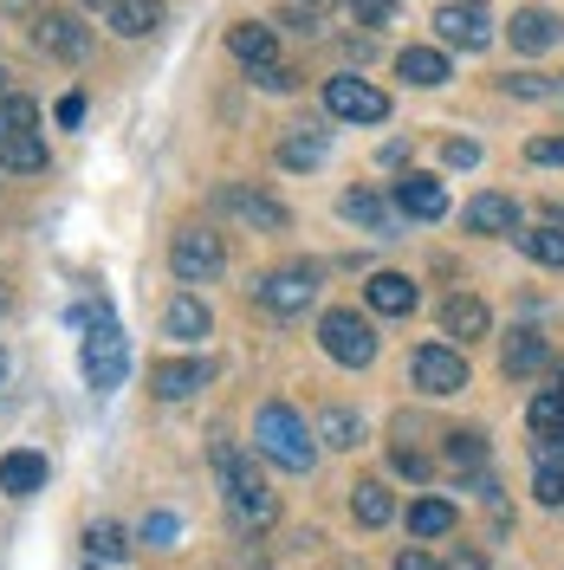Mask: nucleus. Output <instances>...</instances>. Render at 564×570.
<instances>
[{"mask_svg":"<svg viewBox=\"0 0 564 570\" xmlns=\"http://www.w3.org/2000/svg\"><path fill=\"white\" fill-rule=\"evenodd\" d=\"M253 448L273 466H285V473H312V461H318V434L305 428V415L285 409V402H266V409L253 415Z\"/></svg>","mask_w":564,"mask_h":570,"instance_id":"nucleus-1","label":"nucleus"},{"mask_svg":"<svg viewBox=\"0 0 564 570\" xmlns=\"http://www.w3.org/2000/svg\"><path fill=\"white\" fill-rule=\"evenodd\" d=\"M214 473H221V487H227V505H234V519L253 525V532H266L273 519H280V499L266 493V480L253 473V461L234 448V441H214Z\"/></svg>","mask_w":564,"mask_h":570,"instance_id":"nucleus-2","label":"nucleus"},{"mask_svg":"<svg viewBox=\"0 0 564 570\" xmlns=\"http://www.w3.org/2000/svg\"><path fill=\"white\" fill-rule=\"evenodd\" d=\"M318 344H324L331 363L363 370V363L377 356V331H370V318H357L351 305H338V312H324V318H318Z\"/></svg>","mask_w":564,"mask_h":570,"instance_id":"nucleus-3","label":"nucleus"},{"mask_svg":"<svg viewBox=\"0 0 564 570\" xmlns=\"http://www.w3.org/2000/svg\"><path fill=\"white\" fill-rule=\"evenodd\" d=\"M169 273L182 285H214L227 273V247L214 240L208 227H182L176 240H169Z\"/></svg>","mask_w":564,"mask_h":570,"instance_id":"nucleus-4","label":"nucleus"},{"mask_svg":"<svg viewBox=\"0 0 564 570\" xmlns=\"http://www.w3.org/2000/svg\"><path fill=\"white\" fill-rule=\"evenodd\" d=\"M253 298L273 318H305L312 298H318V266H280V273H266V279L253 285Z\"/></svg>","mask_w":564,"mask_h":570,"instance_id":"nucleus-5","label":"nucleus"},{"mask_svg":"<svg viewBox=\"0 0 564 570\" xmlns=\"http://www.w3.org/2000/svg\"><path fill=\"white\" fill-rule=\"evenodd\" d=\"M78 370H85V383L105 395L124 383V370H130V351H124V331L117 324H91V337H85V351H78Z\"/></svg>","mask_w":564,"mask_h":570,"instance_id":"nucleus-6","label":"nucleus"},{"mask_svg":"<svg viewBox=\"0 0 564 570\" xmlns=\"http://www.w3.org/2000/svg\"><path fill=\"white\" fill-rule=\"evenodd\" d=\"M324 110L331 117H344V124H383L389 117V98L370 85V78H324Z\"/></svg>","mask_w":564,"mask_h":570,"instance_id":"nucleus-7","label":"nucleus"},{"mask_svg":"<svg viewBox=\"0 0 564 570\" xmlns=\"http://www.w3.org/2000/svg\"><path fill=\"white\" fill-rule=\"evenodd\" d=\"M409 370H416V390L422 395H460L467 390V356L455 344H422V351L409 356Z\"/></svg>","mask_w":564,"mask_h":570,"instance_id":"nucleus-8","label":"nucleus"},{"mask_svg":"<svg viewBox=\"0 0 564 570\" xmlns=\"http://www.w3.org/2000/svg\"><path fill=\"white\" fill-rule=\"evenodd\" d=\"M214 202L227 214H241L247 227H260V234H285L292 227V214H285V202H273V195H260V188H241V181H221L214 188Z\"/></svg>","mask_w":564,"mask_h":570,"instance_id":"nucleus-9","label":"nucleus"},{"mask_svg":"<svg viewBox=\"0 0 564 570\" xmlns=\"http://www.w3.org/2000/svg\"><path fill=\"white\" fill-rule=\"evenodd\" d=\"M33 39H39V52H52V59H85L91 52V27L78 13H66V7H46L33 20Z\"/></svg>","mask_w":564,"mask_h":570,"instance_id":"nucleus-10","label":"nucleus"},{"mask_svg":"<svg viewBox=\"0 0 564 570\" xmlns=\"http://www.w3.org/2000/svg\"><path fill=\"white\" fill-rule=\"evenodd\" d=\"M435 33L448 39V46H460V52H487V46H494V20H487V13H480V7H441V13H435Z\"/></svg>","mask_w":564,"mask_h":570,"instance_id":"nucleus-11","label":"nucleus"},{"mask_svg":"<svg viewBox=\"0 0 564 570\" xmlns=\"http://www.w3.org/2000/svg\"><path fill=\"white\" fill-rule=\"evenodd\" d=\"M396 214H409V220H441V214H448V188H441V176L409 169V176L396 181Z\"/></svg>","mask_w":564,"mask_h":570,"instance_id":"nucleus-12","label":"nucleus"},{"mask_svg":"<svg viewBox=\"0 0 564 570\" xmlns=\"http://www.w3.org/2000/svg\"><path fill=\"white\" fill-rule=\"evenodd\" d=\"M149 390L163 402H188L195 390H208V363L202 356H176V363H156L149 370Z\"/></svg>","mask_w":564,"mask_h":570,"instance_id":"nucleus-13","label":"nucleus"},{"mask_svg":"<svg viewBox=\"0 0 564 570\" xmlns=\"http://www.w3.org/2000/svg\"><path fill=\"white\" fill-rule=\"evenodd\" d=\"M363 298H370V312H377V318H409L422 292H416V279H409V273H370Z\"/></svg>","mask_w":564,"mask_h":570,"instance_id":"nucleus-14","label":"nucleus"},{"mask_svg":"<svg viewBox=\"0 0 564 570\" xmlns=\"http://www.w3.org/2000/svg\"><path fill=\"white\" fill-rule=\"evenodd\" d=\"M163 331H169L176 344H202V337L214 331V312L202 305V292H176L169 312H163Z\"/></svg>","mask_w":564,"mask_h":570,"instance_id":"nucleus-15","label":"nucleus"},{"mask_svg":"<svg viewBox=\"0 0 564 570\" xmlns=\"http://www.w3.org/2000/svg\"><path fill=\"white\" fill-rule=\"evenodd\" d=\"M467 234H519V202L513 195H474L460 214Z\"/></svg>","mask_w":564,"mask_h":570,"instance_id":"nucleus-16","label":"nucleus"},{"mask_svg":"<svg viewBox=\"0 0 564 570\" xmlns=\"http://www.w3.org/2000/svg\"><path fill=\"white\" fill-rule=\"evenodd\" d=\"M338 214H344L351 227H363V234H377V240H396V208H389L383 195H370V188H351V195L338 202Z\"/></svg>","mask_w":564,"mask_h":570,"instance_id":"nucleus-17","label":"nucleus"},{"mask_svg":"<svg viewBox=\"0 0 564 570\" xmlns=\"http://www.w3.org/2000/svg\"><path fill=\"white\" fill-rule=\"evenodd\" d=\"M39 487H46V454H33V448L0 454V493L7 499H33Z\"/></svg>","mask_w":564,"mask_h":570,"instance_id":"nucleus-18","label":"nucleus"},{"mask_svg":"<svg viewBox=\"0 0 564 570\" xmlns=\"http://www.w3.org/2000/svg\"><path fill=\"white\" fill-rule=\"evenodd\" d=\"M441 331L460 337V344H474V337H487V331H494V312H487L474 292H455V298L441 305Z\"/></svg>","mask_w":564,"mask_h":570,"instance_id":"nucleus-19","label":"nucleus"},{"mask_svg":"<svg viewBox=\"0 0 564 570\" xmlns=\"http://www.w3.org/2000/svg\"><path fill=\"white\" fill-rule=\"evenodd\" d=\"M558 39H564V20H558V13H545V7L513 13V46H519V52H552Z\"/></svg>","mask_w":564,"mask_h":570,"instance_id":"nucleus-20","label":"nucleus"},{"mask_svg":"<svg viewBox=\"0 0 564 570\" xmlns=\"http://www.w3.org/2000/svg\"><path fill=\"white\" fill-rule=\"evenodd\" d=\"M156 20H163V0H110L105 7V27L117 39H143Z\"/></svg>","mask_w":564,"mask_h":570,"instance_id":"nucleus-21","label":"nucleus"},{"mask_svg":"<svg viewBox=\"0 0 564 570\" xmlns=\"http://www.w3.org/2000/svg\"><path fill=\"white\" fill-rule=\"evenodd\" d=\"M396 71H402L409 85L435 91V85H448V52H435V46H402V52H396Z\"/></svg>","mask_w":564,"mask_h":570,"instance_id":"nucleus-22","label":"nucleus"},{"mask_svg":"<svg viewBox=\"0 0 564 570\" xmlns=\"http://www.w3.org/2000/svg\"><path fill=\"white\" fill-rule=\"evenodd\" d=\"M227 52L241 59L247 71L273 66V27H253V20H241V27H227Z\"/></svg>","mask_w":564,"mask_h":570,"instance_id":"nucleus-23","label":"nucleus"},{"mask_svg":"<svg viewBox=\"0 0 564 570\" xmlns=\"http://www.w3.org/2000/svg\"><path fill=\"white\" fill-rule=\"evenodd\" d=\"M351 519H357V525H370V532L396 519V499H389L383 480H357V487H351Z\"/></svg>","mask_w":564,"mask_h":570,"instance_id":"nucleus-24","label":"nucleus"},{"mask_svg":"<svg viewBox=\"0 0 564 570\" xmlns=\"http://www.w3.org/2000/svg\"><path fill=\"white\" fill-rule=\"evenodd\" d=\"M0 169H7V176H33V169H46V130H27V137L0 142Z\"/></svg>","mask_w":564,"mask_h":570,"instance_id":"nucleus-25","label":"nucleus"},{"mask_svg":"<svg viewBox=\"0 0 564 570\" xmlns=\"http://www.w3.org/2000/svg\"><path fill=\"white\" fill-rule=\"evenodd\" d=\"M506 376H538L545 363H552V351H545V337L538 331H513V344H506Z\"/></svg>","mask_w":564,"mask_h":570,"instance_id":"nucleus-26","label":"nucleus"},{"mask_svg":"<svg viewBox=\"0 0 564 570\" xmlns=\"http://www.w3.org/2000/svg\"><path fill=\"white\" fill-rule=\"evenodd\" d=\"M519 247H526V259L564 273V227H558V220H545V227H519Z\"/></svg>","mask_w":564,"mask_h":570,"instance_id":"nucleus-27","label":"nucleus"},{"mask_svg":"<svg viewBox=\"0 0 564 570\" xmlns=\"http://www.w3.org/2000/svg\"><path fill=\"white\" fill-rule=\"evenodd\" d=\"M409 532L416 538H448L455 532V505H448V499H409Z\"/></svg>","mask_w":564,"mask_h":570,"instance_id":"nucleus-28","label":"nucleus"},{"mask_svg":"<svg viewBox=\"0 0 564 570\" xmlns=\"http://www.w3.org/2000/svg\"><path fill=\"white\" fill-rule=\"evenodd\" d=\"M280 163L285 169H318V163H324V130H305V124H299V130L280 142Z\"/></svg>","mask_w":564,"mask_h":570,"instance_id":"nucleus-29","label":"nucleus"},{"mask_svg":"<svg viewBox=\"0 0 564 570\" xmlns=\"http://www.w3.org/2000/svg\"><path fill=\"white\" fill-rule=\"evenodd\" d=\"M27 130H39V105L33 98H20V91H0V142L27 137Z\"/></svg>","mask_w":564,"mask_h":570,"instance_id":"nucleus-30","label":"nucleus"},{"mask_svg":"<svg viewBox=\"0 0 564 570\" xmlns=\"http://www.w3.org/2000/svg\"><path fill=\"white\" fill-rule=\"evenodd\" d=\"M532 434L538 441H564V390L532 395Z\"/></svg>","mask_w":564,"mask_h":570,"instance_id":"nucleus-31","label":"nucleus"},{"mask_svg":"<svg viewBox=\"0 0 564 570\" xmlns=\"http://www.w3.org/2000/svg\"><path fill=\"white\" fill-rule=\"evenodd\" d=\"M506 98H526V105H545V98H564V78H545V71H519V78H499Z\"/></svg>","mask_w":564,"mask_h":570,"instance_id":"nucleus-32","label":"nucleus"},{"mask_svg":"<svg viewBox=\"0 0 564 570\" xmlns=\"http://www.w3.org/2000/svg\"><path fill=\"white\" fill-rule=\"evenodd\" d=\"M318 441H324V448H357V441H363V422H357L351 409H324Z\"/></svg>","mask_w":564,"mask_h":570,"instance_id":"nucleus-33","label":"nucleus"},{"mask_svg":"<svg viewBox=\"0 0 564 570\" xmlns=\"http://www.w3.org/2000/svg\"><path fill=\"white\" fill-rule=\"evenodd\" d=\"M448 466H460V473H480L487 466V434H448Z\"/></svg>","mask_w":564,"mask_h":570,"instance_id":"nucleus-34","label":"nucleus"},{"mask_svg":"<svg viewBox=\"0 0 564 570\" xmlns=\"http://www.w3.org/2000/svg\"><path fill=\"white\" fill-rule=\"evenodd\" d=\"M85 558H91V564H117V558H124V532H117V525H91V532H85Z\"/></svg>","mask_w":564,"mask_h":570,"instance_id":"nucleus-35","label":"nucleus"},{"mask_svg":"<svg viewBox=\"0 0 564 570\" xmlns=\"http://www.w3.org/2000/svg\"><path fill=\"white\" fill-rule=\"evenodd\" d=\"M137 538H143V544H156V551H169V544L182 538V519H176V512H149V519L137 525Z\"/></svg>","mask_w":564,"mask_h":570,"instance_id":"nucleus-36","label":"nucleus"},{"mask_svg":"<svg viewBox=\"0 0 564 570\" xmlns=\"http://www.w3.org/2000/svg\"><path fill=\"white\" fill-rule=\"evenodd\" d=\"M532 493L545 499V505H564V466L558 461H538V473H532Z\"/></svg>","mask_w":564,"mask_h":570,"instance_id":"nucleus-37","label":"nucleus"},{"mask_svg":"<svg viewBox=\"0 0 564 570\" xmlns=\"http://www.w3.org/2000/svg\"><path fill=\"white\" fill-rule=\"evenodd\" d=\"M351 20L377 33V27H389V20H396V0H351Z\"/></svg>","mask_w":564,"mask_h":570,"instance_id":"nucleus-38","label":"nucleus"},{"mask_svg":"<svg viewBox=\"0 0 564 570\" xmlns=\"http://www.w3.org/2000/svg\"><path fill=\"white\" fill-rule=\"evenodd\" d=\"M247 78L260 85V91H292V85H299V71L280 66V59H273V66H260V71H247Z\"/></svg>","mask_w":564,"mask_h":570,"instance_id":"nucleus-39","label":"nucleus"},{"mask_svg":"<svg viewBox=\"0 0 564 570\" xmlns=\"http://www.w3.org/2000/svg\"><path fill=\"white\" fill-rule=\"evenodd\" d=\"M526 156L538 163V169H564V137H532Z\"/></svg>","mask_w":564,"mask_h":570,"instance_id":"nucleus-40","label":"nucleus"},{"mask_svg":"<svg viewBox=\"0 0 564 570\" xmlns=\"http://www.w3.org/2000/svg\"><path fill=\"white\" fill-rule=\"evenodd\" d=\"M474 163H480V142H474V137L448 142V169H474Z\"/></svg>","mask_w":564,"mask_h":570,"instance_id":"nucleus-41","label":"nucleus"},{"mask_svg":"<svg viewBox=\"0 0 564 570\" xmlns=\"http://www.w3.org/2000/svg\"><path fill=\"white\" fill-rule=\"evenodd\" d=\"M389 461H396V473H409V480H428V461L416 454V448H396Z\"/></svg>","mask_w":564,"mask_h":570,"instance_id":"nucleus-42","label":"nucleus"},{"mask_svg":"<svg viewBox=\"0 0 564 570\" xmlns=\"http://www.w3.org/2000/svg\"><path fill=\"white\" fill-rule=\"evenodd\" d=\"M78 117H85V98H78V91H66V98H59V124H66V130H71Z\"/></svg>","mask_w":564,"mask_h":570,"instance_id":"nucleus-43","label":"nucleus"},{"mask_svg":"<svg viewBox=\"0 0 564 570\" xmlns=\"http://www.w3.org/2000/svg\"><path fill=\"white\" fill-rule=\"evenodd\" d=\"M396 570H435V558H422V551H402V558H396Z\"/></svg>","mask_w":564,"mask_h":570,"instance_id":"nucleus-44","label":"nucleus"},{"mask_svg":"<svg viewBox=\"0 0 564 570\" xmlns=\"http://www.w3.org/2000/svg\"><path fill=\"white\" fill-rule=\"evenodd\" d=\"M455 570H487V564H480V551H455Z\"/></svg>","mask_w":564,"mask_h":570,"instance_id":"nucleus-45","label":"nucleus"},{"mask_svg":"<svg viewBox=\"0 0 564 570\" xmlns=\"http://www.w3.org/2000/svg\"><path fill=\"white\" fill-rule=\"evenodd\" d=\"M558 390H564V356H558Z\"/></svg>","mask_w":564,"mask_h":570,"instance_id":"nucleus-46","label":"nucleus"},{"mask_svg":"<svg viewBox=\"0 0 564 570\" xmlns=\"http://www.w3.org/2000/svg\"><path fill=\"white\" fill-rule=\"evenodd\" d=\"M85 7H110V0H85Z\"/></svg>","mask_w":564,"mask_h":570,"instance_id":"nucleus-47","label":"nucleus"},{"mask_svg":"<svg viewBox=\"0 0 564 570\" xmlns=\"http://www.w3.org/2000/svg\"><path fill=\"white\" fill-rule=\"evenodd\" d=\"M0 91H7V71H0Z\"/></svg>","mask_w":564,"mask_h":570,"instance_id":"nucleus-48","label":"nucleus"},{"mask_svg":"<svg viewBox=\"0 0 564 570\" xmlns=\"http://www.w3.org/2000/svg\"><path fill=\"white\" fill-rule=\"evenodd\" d=\"M305 7H324V0H305Z\"/></svg>","mask_w":564,"mask_h":570,"instance_id":"nucleus-49","label":"nucleus"},{"mask_svg":"<svg viewBox=\"0 0 564 570\" xmlns=\"http://www.w3.org/2000/svg\"><path fill=\"white\" fill-rule=\"evenodd\" d=\"M0 305H7V292H0Z\"/></svg>","mask_w":564,"mask_h":570,"instance_id":"nucleus-50","label":"nucleus"}]
</instances>
